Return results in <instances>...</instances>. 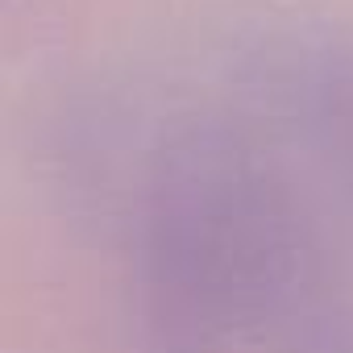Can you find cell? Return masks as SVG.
<instances>
[{"mask_svg":"<svg viewBox=\"0 0 353 353\" xmlns=\"http://www.w3.org/2000/svg\"><path fill=\"white\" fill-rule=\"evenodd\" d=\"M245 121L303 150L353 200V26L307 13L237 21L212 50Z\"/></svg>","mask_w":353,"mask_h":353,"instance_id":"cell-1","label":"cell"}]
</instances>
